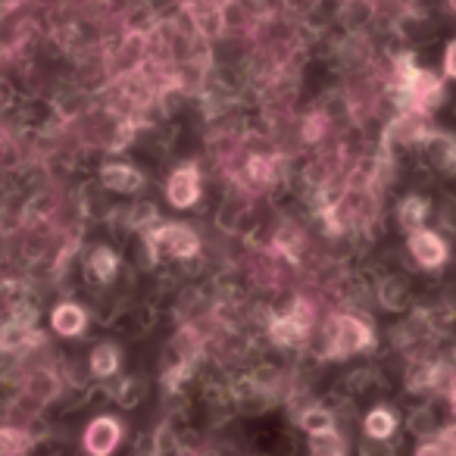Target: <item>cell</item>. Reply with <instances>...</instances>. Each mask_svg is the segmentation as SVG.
Instances as JSON below:
<instances>
[{"mask_svg": "<svg viewBox=\"0 0 456 456\" xmlns=\"http://www.w3.org/2000/svg\"><path fill=\"white\" fill-rule=\"evenodd\" d=\"M372 344V331L354 316H335L329 329V354L331 356H350L356 350Z\"/></svg>", "mask_w": 456, "mask_h": 456, "instance_id": "obj_1", "label": "cell"}, {"mask_svg": "<svg viewBox=\"0 0 456 456\" xmlns=\"http://www.w3.org/2000/svg\"><path fill=\"white\" fill-rule=\"evenodd\" d=\"M310 325H313L310 306L297 304L291 313H285V316L273 319V338L279 344H288V347H294V344H300L306 335H310Z\"/></svg>", "mask_w": 456, "mask_h": 456, "instance_id": "obj_2", "label": "cell"}, {"mask_svg": "<svg viewBox=\"0 0 456 456\" xmlns=\"http://www.w3.org/2000/svg\"><path fill=\"white\" fill-rule=\"evenodd\" d=\"M119 437H122L119 422L110 416H101L85 431V447H88L91 456H110L116 450V444H119Z\"/></svg>", "mask_w": 456, "mask_h": 456, "instance_id": "obj_3", "label": "cell"}, {"mask_svg": "<svg viewBox=\"0 0 456 456\" xmlns=\"http://www.w3.org/2000/svg\"><path fill=\"white\" fill-rule=\"evenodd\" d=\"M166 194H169L172 207H178V209H188L191 203H197V197H200V175H197L194 166H182V169L169 178Z\"/></svg>", "mask_w": 456, "mask_h": 456, "instance_id": "obj_4", "label": "cell"}, {"mask_svg": "<svg viewBox=\"0 0 456 456\" xmlns=\"http://www.w3.org/2000/svg\"><path fill=\"white\" fill-rule=\"evenodd\" d=\"M403 91L410 94V101L416 103V107H428L431 101L437 97V91H441V82H437L431 72H422V69H412V63L406 66L403 63Z\"/></svg>", "mask_w": 456, "mask_h": 456, "instance_id": "obj_5", "label": "cell"}, {"mask_svg": "<svg viewBox=\"0 0 456 456\" xmlns=\"http://www.w3.org/2000/svg\"><path fill=\"white\" fill-rule=\"evenodd\" d=\"M410 250L425 269H435L447 260V244H444L435 232H425V228H419V232L410 235Z\"/></svg>", "mask_w": 456, "mask_h": 456, "instance_id": "obj_6", "label": "cell"}, {"mask_svg": "<svg viewBox=\"0 0 456 456\" xmlns=\"http://www.w3.org/2000/svg\"><path fill=\"white\" fill-rule=\"evenodd\" d=\"M153 241L163 244V248L169 250V254H175V256H194L197 250H200V241H197V235L191 232V228H184V225L159 228L157 235H153Z\"/></svg>", "mask_w": 456, "mask_h": 456, "instance_id": "obj_7", "label": "cell"}, {"mask_svg": "<svg viewBox=\"0 0 456 456\" xmlns=\"http://www.w3.org/2000/svg\"><path fill=\"white\" fill-rule=\"evenodd\" d=\"M101 178H103V184L107 188H113V191H138L141 188V172L138 169H132V166H103V172H101Z\"/></svg>", "mask_w": 456, "mask_h": 456, "instance_id": "obj_8", "label": "cell"}, {"mask_svg": "<svg viewBox=\"0 0 456 456\" xmlns=\"http://www.w3.org/2000/svg\"><path fill=\"white\" fill-rule=\"evenodd\" d=\"M53 329L60 331V335H82V329H85V313L78 310L76 304H63V306H57L53 310Z\"/></svg>", "mask_w": 456, "mask_h": 456, "instance_id": "obj_9", "label": "cell"}, {"mask_svg": "<svg viewBox=\"0 0 456 456\" xmlns=\"http://www.w3.org/2000/svg\"><path fill=\"white\" fill-rule=\"evenodd\" d=\"M394 428H397V419H394L391 410H372L366 416V435L375 437V441H385V437H391Z\"/></svg>", "mask_w": 456, "mask_h": 456, "instance_id": "obj_10", "label": "cell"}, {"mask_svg": "<svg viewBox=\"0 0 456 456\" xmlns=\"http://www.w3.org/2000/svg\"><path fill=\"white\" fill-rule=\"evenodd\" d=\"M425 213H428V203H425L422 197H406L403 207H400V222H403V228L419 232V228H422Z\"/></svg>", "mask_w": 456, "mask_h": 456, "instance_id": "obj_11", "label": "cell"}, {"mask_svg": "<svg viewBox=\"0 0 456 456\" xmlns=\"http://www.w3.org/2000/svg\"><path fill=\"white\" fill-rule=\"evenodd\" d=\"M300 425H304L310 435H325V431H335V419H331V412L319 410V406L306 410L304 416H300Z\"/></svg>", "mask_w": 456, "mask_h": 456, "instance_id": "obj_12", "label": "cell"}, {"mask_svg": "<svg viewBox=\"0 0 456 456\" xmlns=\"http://www.w3.org/2000/svg\"><path fill=\"white\" fill-rule=\"evenodd\" d=\"M416 456H456V431H444L441 437L422 444L416 450Z\"/></svg>", "mask_w": 456, "mask_h": 456, "instance_id": "obj_13", "label": "cell"}, {"mask_svg": "<svg viewBox=\"0 0 456 456\" xmlns=\"http://www.w3.org/2000/svg\"><path fill=\"white\" fill-rule=\"evenodd\" d=\"M313 456H344V441L338 437V431L313 435Z\"/></svg>", "mask_w": 456, "mask_h": 456, "instance_id": "obj_14", "label": "cell"}, {"mask_svg": "<svg viewBox=\"0 0 456 456\" xmlns=\"http://www.w3.org/2000/svg\"><path fill=\"white\" fill-rule=\"evenodd\" d=\"M116 366H119V356H116V347H101L94 350V356H91V369H94L97 375H113Z\"/></svg>", "mask_w": 456, "mask_h": 456, "instance_id": "obj_15", "label": "cell"}, {"mask_svg": "<svg viewBox=\"0 0 456 456\" xmlns=\"http://www.w3.org/2000/svg\"><path fill=\"white\" fill-rule=\"evenodd\" d=\"M116 266H119V260H116V256L110 254L107 248L97 250L94 260H91V269H94V275H97V279H101V281H110V279H113Z\"/></svg>", "mask_w": 456, "mask_h": 456, "instance_id": "obj_16", "label": "cell"}, {"mask_svg": "<svg viewBox=\"0 0 456 456\" xmlns=\"http://www.w3.org/2000/svg\"><path fill=\"white\" fill-rule=\"evenodd\" d=\"M444 72H447L450 78H456V41H450L447 53H444Z\"/></svg>", "mask_w": 456, "mask_h": 456, "instance_id": "obj_17", "label": "cell"}, {"mask_svg": "<svg viewBox=\"0 0 456 456\" xmlns=\"http://www.w3.org/2000/svg\"><path fill=\"white\" fill-rule=\"evenodd\" d=\"M450 4H453V10H456V0H450Z\"/></svg>", "mask_w": 456, "mask_h": 456, "instance_id": "obj_18", "label": "cell"}]
</instances>
